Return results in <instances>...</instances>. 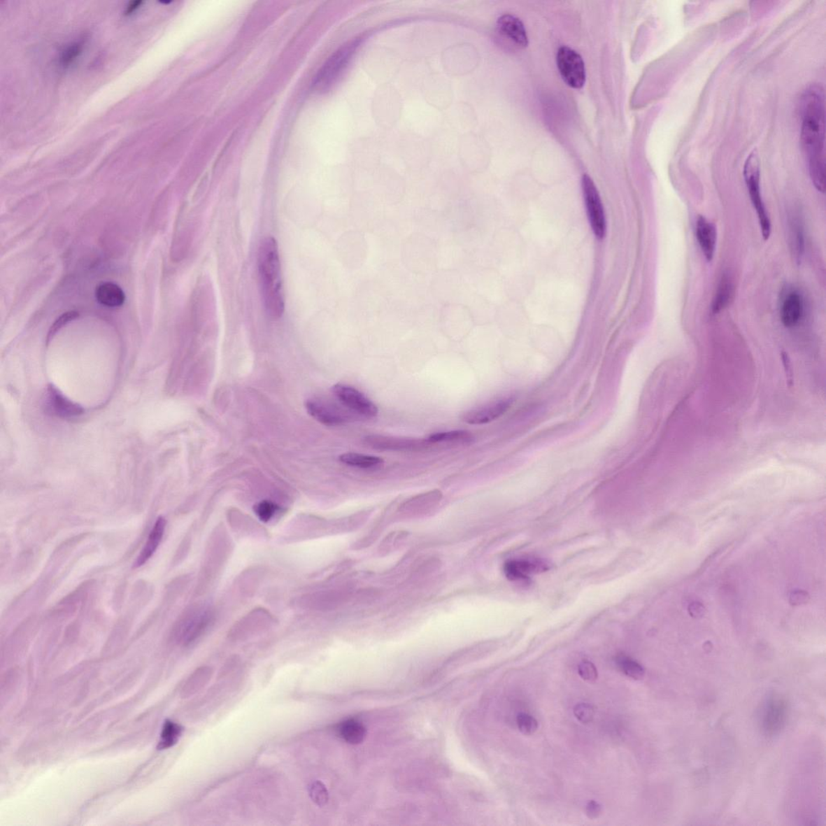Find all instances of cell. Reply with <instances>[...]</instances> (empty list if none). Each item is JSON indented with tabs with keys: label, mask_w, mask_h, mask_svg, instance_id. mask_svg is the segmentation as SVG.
<instances>
[{
	"label": "cell",
	"mask_w": 826,
	"mask_h": 826,
	"mask_svg": "<svg viewBox=\"0 0 826 826\" xmlns=\"http://www.w3.org/2000/svg\"><path fill=\"white\" fill-rule=\"evenodd\" d=\"M825 92L812 84L801 98V144L808 162L810 178L817 190L825 191Z\"/></svg>",
	"instance_id": "obj_1"
},
{
	"label": "cell",
	"mask_w": 826,
	"mask_h": 826,
	"mask_svg": "<svg viewBox=\"0 0 826 826\" xmlns=\"http://www.w3.org/2000/svg\"><path fill=\"white\" fill-rule=\"evenodd\" d=\"M257 270L266 313L273 320L280 319L285 311V298L280 252L277 241L273 236H266L261 242L257 257Z\"/></svg>",
	"instance_id": "obj_2"
},
{
	"label": "cell",
	"mask_w": 826,
	"mask_h": 826,
	"mask_svg": "<svg viewBox=\"0 0 826 826\" xmlns=\"http://www.w3.org/2000/svg\"><path fill=\"white\" fill-rule=\"evenodd\" d=\"M744 178L750 201L759 219L761 234L764 241L769 239L771 234V223L762 199L760 188V166L759 157L755 151L751 152L745 162Z\"/></svg>",
	"instance_id": "obj_3"
},
{
	"label": "cell",
	"mask_w": 826,
	"mask_h": 826,
	"mask_svg": "<svg viewBox=\"0 0 826 826\" xmlns=\"http://www.w3.org/2000/svg\"><path fill=\"white\" fill-rule=\"evenodd\" d=\"M360 42L361 39L348 42L329 57L315 77L313 87L315 92H325L334 85L348 65Z\"/></svg>",
	"instance_id": "obj_4"
},
{
	"label": "cell",
	"mask_w": 826,
	"mask_h": 826,
	"mask_svg": "<svg viewBox=\"0 0 826 826\" xmlns=\"http://www.w3.org/2000/svg\"><path fill=\"white\" fill-rule=\"evenodd\" d=\"M583 199H585L589 223L594 236L599 239L606 234V218H605L601 197L590 176L585 175L582 178Z\"/></svg>",
	"instance_id": "obj_5"
},
{
	"label": "cell",
	"mask_w": 826,
	"mask_h": 826,
	"mask_svg": "<svg viewBox=\"0 0 826 826\" xmlns=\"http://www.w3.org/2000/svg\"><path fill=\"white\" fill-rule=\"evenodd\" d=\"M557 65L562 80L568 86L581 89L586 81L585 62L576 51L567 46H562L557 51Z\"/></svg>",
	"instance_id": "obj_6"
},
{
	"label": "cell",
	"mask_w": 826,
	"mask_h": 826,
	"mask_svg": "<svg viewBox=\"0 0 826 826\" xmlns=\"http://www.w3.org/2000/svg\"><path fill=\"white\" fill-rule=\"evenodd\" d=\"M332 391L340 403L350 412L366 418H376L378 415V409L376 404L357 389L346 384L338 383L333 387Z\"/></svg>",
	"instance_id": "obj_7"
},
{
	"label": "cell",
	"mask_w": 826,
	"mask_h": 826,
	"mask_svg": "<svg viewBox=\"0 0 826 826\" xmlns=\"http://www.w3.org/2000/svg\"><path fill=\"white\" fill-rule=\"evenodd\" d=\"M788 704L780 696H772L762 708L761 715L762 729L767 735L773 736L781 732L786 723Z\"/></svg>",
	"instance_id": "obj_8"
},
{
	"label": "cell",
	"mask_w": 826,
	"mask_h": 826,
	"mask_svg": "<svg viewBox=\"0 0 826 826\" xmlns=\"http://www.w3.org/2000/svg\"><path fill=\"white\" fill-rule=\"evenodd\" d=\"M307 411L318 422L327 426H339L350 422L352 415L336 405L320 401L309 399L305 404Z\"/></svg>",
	"instance_id": "obj_9"
},
{
	"label": "cell",
	"mask_w": 826,
	"mask_h": 826,
	"mask_svg": "<svg viewBox=\"0 0 826 826\" xmlns=\"http://www.w3.org/2000/svg\"><path fill=\"white\" fill-rule=\"evenodd\" d=\"M806 304L802 294L797 289L788 288L781 301V319L785 327H795L802 320Z\"/></svg>",
	"instance_id": "obj_10"
},
{
	"label": "cell",
	"mask_w": 826,
	"mask_h": 826,
	"mask_svg": "<svg viewBox=\"0 0 826 826\" xmlns=\"http://www.w3.org/2000/svg\"><path fill=\"white\" fill-rule=\"evenodd\" d=\"M550 564L543 559L510 560L504 566L505 576L509 581H528L531 575L548 571Z\"/></svg>",
	"instance_id": "obj_11"
},
{
	"label": "cell",
	"mask_w": 826,
	"mask_h": 826,
	"mask_svg": "<svg viewBox=\"0 0 826 826\" xmlns=\"http://www.w3.org/2000/svg\"><path fill=\"white\" fill-rule=\"evenodd\" d=\"M513 402L511 398L498 399L484 406L470 410L464 415L462 420L467 424L476 425L492 422L508 412Z\"/></svg>",
	"instance_id": "obj_12"
},
{
	"label": "cell",
	"mask_w": 826,
	"mask_h": 826,
	"mask_svg": "<svg viewBox=\"0 0 826 826\" xmlns=\"http://www.w3.org/2000/svg\"><path fill=\"white\" fill-rule=\"evenodd\" d=\"M364 441L365 443L372 448L380 450H418L430 444L427 439H397L380 435L367 436Z\"/></svg>",
	"instance_id": "obj_13"
},
{
	"label": "cell",
	"mask_w": 826,
	"mask_h": 826,
	"mask_svg": "<svg viewBox=\"0 0 826 826\" xmlns=\"http://www.w3.org/2000/svg\"><path fill=\"white\" fill-rule=\"evenodd\" d=\"M696 236L703 255L707 261L711 262L718 238L715 225L703 215H699L696 224Z\"/></svg>",
	"instance_id": "obj_14"
},
{
	"label": "cell",
	"mask_w": 826,
	"mask_h": 826,
	"mask_svg": "<svg viewBox=\"0 0 826 826\" xmlns=\"http://www.w3.org/2000/svg\"><path fill=\"white\" fill-rule=\"evenodd\" d=\"M789 241L794 259L799 264L806 251V234L801 215L792 213L788 220Z\"/></svg>",
	"instance_id": "obj_15"
},
{
	"label": "cell",
	"mask_w": 826,
	"mask_h": 826,
	"mask_svg": "<svg viewBox=\"0 0 826 826\" xmlns=\"http://www.w3.org/2000/svg\"><path fill=\"white\" fill-rule=\"evenodd\" d=\"M499 31L522 48L528 46V36L524 25L518 18L512 15H504L497 21Z\"/></svg>",
	"instance_id": "obj_16"
},
{
	"label": "cell",
	"mask_w": 826,
	"mask_h": 826,
	"mask_svg": "<svg viewBox=\"0 0 826 826\" xmlns=\"http://www.w3.org/2000/svg\"><path fill=\"white\" fill-rule=\"evenodd\" d=\"M166 529V520L164 518L160 517L157 518L156 523L152 527L150 534L148 540H147L144 548L141 550L138 559H136L134 567H139L143 566L147 561L155 553L157 547L159 546L163 535H164Z\"/></svg>",
	"instance_id": "obj_17"
},
{
	"label": "cell",
	"mask_w": 826,
	"mask_h": 826,
	"mask_svg": "<svg viewBox=\"0 0 826 826\" xmlns=\"http://www.w3.org/2000/svg\"><path fill=\"white\" fill-rule=\"evenodd\" d=\"M49 401L52 410L62 418H75L83 413L80 405L63 397L54 387H49Z\"/></svg>",
	"instance_id": "obj_18"
},
{
	"label": "cell",
	"mask_w": 826,
	"mask_h": 826,
	"mask_svg": "<svg viewBox=\"0 0 826 826\" xmlns=\"http://www.w3.org/2000/svg\"><path fill=\"white\" fill-rule=\"evenodd\" d=\"M96 297L99 303L107 307H120L125 301L122 289L113 283L101 284L97 288Z\"/></svg>",
	"instance_id": "obj_19"
},
{
	"label": "cell",
	"mask_w": 826,
	"mask_h": 826,
	"mask_svg": "<svg viewBox=\"0 0 826 826\" xmlns=\"http://www.w3.org/2000/svg\"><path fill=\"white\" fill-rule=\"evenodd\" d=\"M734 292V286L732 280L727 275L724 273L722 278H720L717 292H715L712 303V312L713 314H718L722 311L732 299Z\"/></svg>",
	"instance_id": "obj_20"
},
{
	"label": "cell",
	"mask_w": 826,
	"mask_h": 826,
	"mask_svg": "<svg viewBox=\"0 0 826 826\" xmlns=\"http://www.w3.org/2000/svg\"><path fill=\"white\" fill-rule=\"evenodd\" d=\"M338 732L341 739L352 745L362 743L367 734L365 726L355 719L341 722L339 725Z\"/></svg>",
	"instance_id": "obj_21"
},
{
	"label": "cell",
	"mask_w": 826,
	"mask_h": 826,
	"mask_svg": "<svg viewBox=\"0 0 826 826\" xmlns=\"http://www.w3.org/2000/svg\"><path fill=\"white\" fill-rule=\"evenodd\" d=\"M427 441L430 444L443 443L466 444L471 443L473 435L465 430H455L431 434Z\"/></svg>",
	"instance_id": "obj_22"
},
{
	"label": "cell",
	"mask_w": 826,
	"mask_h": 826,
	"mask_svg": "<svg viewBox=\"0 0 826 826\" xmlns=\"http://www.w3.org/2000/svg\"><path fill=\"white\" fill-rule=\"evenodd\" d=\"M183 732V728L180 725L167 720L163 725L160 740L157 748L159 750H166L175 746L178 739H180Z\"/></svg>",
	"instance_id": "obj_23"
},
{
	"label": "cell",
	"mask_w": 826,
	"mask_h": 826,
	"mask_svg": "<svg viewBox=\"0 0 826 826\" xmlns=\"http://www.w3.org/2000/svg\"><path fill=\"white\" fill-rule=\"evenodd\" d=\"M339 460L343 464L355 467L373 468L380 466L383 464V460L380 457L365 455L357 453H346L341 455Z\"/></svg>",
	"instance_id": "obj_24"
},
{
	"label": "cell",
	"mask_w": 826,
	"mask_h": 826,
	"mask_svg": "<svg viewBox=\"0 0 826 826\" xmlns=\"http://www.w3.org/2000/svg\"><path fill=\"white\" fill-rule=\"evenodd\" d=\"M84 45H85V41L82 39L66 46L60 55V65L63 68L71 66L83 54Z\"/></svg>",
	"instance_id": "obj_25"
},
{
	"label": "cell",
	"mask_w": 826,
	"mask_h": 826,
	"mask_svg": "<svg viewBox=\"0 0 826 826\" xmlns=\"http://www.w3.org/2000/svg\"><path fill=\"white\" fill-rule=\"evenodd\" d=\"M208 617L206 615H199L196 619H193L190 622L184 625L182 629V639L185 643H191L196 639L202 630L205 628V625L208 623Z\"/></svg>",
	"instance_id": "obj_26"
},
{
	"label": "cell",
	"mask_w": 826,
	"mask_h": 826,
	"mask_svg": "<svg viewBox=\"0 0 826 826\" xmlns=\"http://www.w3.org/2000/svg\"><path fill=\"white\" fill-rule=\"evenodd\" d=\"M618 664L625 674L634 680H641L645 676V670L639 662L629 659L628 657L620 656L618 657Z\"/></svg>",
	"instance_id": "obj_27"
},
{
	"label": "cell",
	"mask_w": 826,
	"mask_h": 826,
	"mask_svg": "<svg viewBox=\"0 0 826 826\" xmlns=\"http://www.w3.org/2000/svg\"><path fill=\"white\" fill-rule=\"evenodd\" d=\"M309 795L318 806L322 807L329 801V793L324 783L315 781L309 786Z\"/></svg>",
	"instance_id": "obj_28"
},
{
	"label": "cell",
	"mask_w": 826,
	"mask_h": 826,
	"mask_svg": "<svg viewBox=\"0 0 826 826\" xmlns=\"http://www.w3.org/2000/svg\"><path fill=\"white\" fill-rule=\"evenodd\" d=\"M278 506L271 501H262L255 506V512L262 522H268L278 511Z\"/></svg>",
	"instance_id": "obj_29"
},
{
	"label": "cell",
	"mask_w": 826,
	"mask_h": 826,
	"mask_svg": "<svg viewBox=\"0 0 826 826\" xmlns=\"http://www.w3.org/2000/svg\"><path fill=\"white\" fill-rule=\"evenodd\" d=\"M517 722L520 732L525 735H532L539 728L536 720L529 714H518Z\"/></svg>",
	"instance_id": "obj_30"
},
{
	"label": "cell",
	"mask_w": 826,
	"mask_h": 826,
	"mask_svg": "<svg viewBox=\"0 0 826 826\" xmlns=\"http://www.w3.org/2000/svg\"><path fill=\"white\" fill-rule=\"evenodd\" d=\"M576 718L583 724L591 722L594 718V708L586 703L578 704L574 708Z\"/></svg>",
	"instance_id": "obj_31"
},
{
	"label": "cell",
	"mask_w": 826,
	"mask_h": 826,
	"mask_svg": "<svg viewBox=\"0 0 826 826\" xmlns=\"http://www.w3.org/2000/svg\"><path fill=\"white\" fill-rule=\"evenodd\" d=\"M578 674L583 680L593 682L597 681L598 672L592 662L583 661L578 667Z\"/></svg>",
	"instance_id": "obj_32"
},
{
	"label": "cell",
	"mask_w": 826,
	"mask_h": 826,
	"mask_svg": "<svg viewBox=\"0 0 826 826\" xmlns=\"http://www.w3.org/2000/svg\"><path fill=\"white\" fill-rule=\"evenodd\" d=\"M78 317V313L77 312L72 311L62 314L61 317L56 320L54 325H52L48 334V339H51L52 336L57 332V331L63 327V326L66 325L68 322H71V320L76 319Z\"/></svg>",
	"instance_id": "obj_33"
},
{
	"label": "cell",
	"mask_w": 826,
	"mask_h": 826,
	"mask_svg": "<svg viewBox=\"0 0 826 826\" xmlns=\"http://www.w3.org/2000/svg\"><path fill=\"white\" fill-rule=\"evenodd\" d=\"M585 813L588 818L596 819L601 813V806L594 801L589 802L585 808Z\"/></svg>",
	"instance_id": "obj_34"
},
{
	"label": "cell",
	"mask_w": 826,
	"mask_h": 826,
	"mask_svg": "<svg viewBox=\"0 0 826 826\" xmlns=\"http://www.w3.org/2000/svg\"><path fill=\"white\" fill-rule=\"evenodd\" d=\"M142 4H143V2H142V1H134V2L130 3L128 5V7L126 8L125 15H130L131 14H134L135 12H136V10H138L141 7Z\"/></svg>",
	"instance_id": "obj_35"
}]
</instances>
